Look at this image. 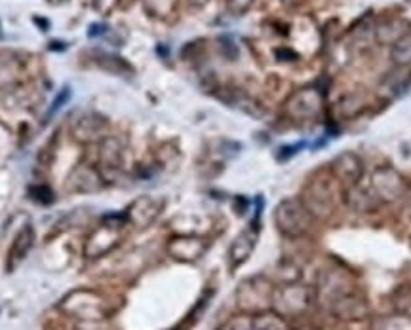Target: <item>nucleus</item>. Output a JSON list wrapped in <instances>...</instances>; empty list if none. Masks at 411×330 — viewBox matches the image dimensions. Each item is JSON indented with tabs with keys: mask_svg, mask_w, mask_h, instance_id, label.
Returning a JSON list of instances; mask_svg holds the SVG:
<instances>
[{
	"mask_svg": "<svg viewBox=\"0 0 411 330\" xmlns=\"http://www.w3.org/2000/svg\"><path fill=\"white\" fill-rule=\"evenodd\" d=\"M343 194L345 188L335 180L331 173H318L305 185L301 202L312 218H329L337 209L339 199H343Z\"/></svg>",
	"mask_w": 411,
	"mask_h": 330,
	"instance_id": "1",
	"label": "nucleus"
},
{
	"mask_svg": "<svg viewBox=\"0 0 411 330\" xmlns=\"http://www.w3.org/2000/svg\"><path fill=\"white\" fill-rule=\"evenodd\" d=\"M312 215L308 213L301 197H286L274 209V224L280 234L288 237H301L312 226Z\"/></svg>",
	"mask_w": 411,
	"mask_h": 330,
	"instance_id": "2",
	"label": "nucleus"
},
{
	"mask_svg": "<svg viewBox=\"0 0 411 330\" xmlns=\"http://www.w3.org/2000/svg\"><path fill=\"white\" fill-rule=\"evenodd\" d=\"M369 186L381 204H394V202L402 199L407 190L405 178L394 167H388V165L377 167L372 173Z\"/></svg>",
	"mask_w": 411,
	"mask_h": 330,
	"instance_id": "3",
	"label": "nucleus"
},
{
	"mask_svg": "<svg viewBox=\"0 0 411 330\" xmlns=\"http://www.w3.org/2000/svg\"><path fill=\"white\" fill-rule=\"evenodd\" d=\"M312 302L310 291L301 285H284L272 292V308L282 317H297L308 310Z\"/></svg>",
	"mask_w": 411,
	"mask_h": 330,
	"instance_id": "4",
	"label": "nucleus"
},
{
	"mask_svg": "<svg viewBox=\"0 0 411 330\" xmlns=\"http://www.w3.org/2000/svg\"><path fill=\"white\" fill-rule=\"evenodd\" d=\"M272 292L274 289L269 281L263 277H251L238 289V305L248 313H263V310L272 305Z\"/></svg>",
	"mask_w": 411,
	"mask_h": 330,
	"instance_id": "5",
	"label": "nucleus"
},
{
	"mask_svg": "<svg viewBox=\"0 0 411 330\" xmlns=\"http://www.w3.org/2000/svg\"><path fill=\"white\" fill-rule=\"evenodd\" d=\"M329 173L334 175L335 180L339 183L343 188L358 185L362 177H364V161L358 154L353 150L337 154L329 165Z\"/></svg>",
	"mask_w": 411,
	"mask_h": 330,
	"instance_id": "6",
	"label": "nucleus"
},
{
	"mask_svg": "<svg viewBox=\"0 0 411 330\" xmlns=\"http://www.w3.org/2000/svg\"><path fill=\"white\" fill-rule=\"evenodd\" d=\"M164 202L160 197L141 196L135 199L126 211V218L129 224H134L137 228H147L156 220V216L160 215Z\"/></svg>",
	"mask_w": 411,
	"mask_h": 330,
	"instance_id": "7",
	"label": "nucleus"
},
{
	"mask_svg": "<svg viewBox=\"0 0 411 330\" xmlns=\"http://www.w3.org/2000/svg\"><path fill=\"white\" fill-rule=\"evenodd\" d=\"M354 291L353 283L348 275L341 270H329L320 277V286H318V296L324 302L326 308L334 304L335 300L341 298L343 294Z\"/></svg>",
	"mask_w": 411,
	"mask_h": 330,
	"instance_id": "8",
	"label": "nucleus"
},
{
	"mask_svg": "<svg viewBox=\"0 0 411 330\" xmlns=\"http://www.w3.org/2000/svg\"><path fill=\"white\" fill-rule=\"evenodd\" d=\"M286 110L296 120H312L322 110L320 93L315 89H303L289 99Z\"/></svg>",
	"mask_w": 411,
	"mask_h": 330,
	"instance_id": "9",
	"label": "nucleus"
},
{
	"mask_svg": "<svg viewBox=\"0 0 411 330\" xmlns=\"http://www.w3.org/2000/svg\"><path fill=\"white\" fill-rule=\"evenodd\" d=\"M124 223H110L109 218H105V223L88 237L86 243V254L90 258H97L101 254L109 253L110 249L118 243V228Z\"/></svg>",
	"mask_w": 411,
	"mask_h": 330,
	"instance_id": "10",
	"label": "nucleus"
},
{
	"mask_svg": "<svg viewBox=\"0 0 411 330\" xmlns=\"http://www.w3.org/2000/svg\"><path fill=\"white\" fill-rule=\"evenodd\" d=\"M328 310L331 311V315H335L337 319H343V321H356V319L366 317L369 308H367L366 298L354 289V291L347 292V294H343L341 298L335 300Z\"/></svg>",
	"mask_w": 411,
	"mask_h": 330,
	"instance_id": "11",
	"label": "nucleus"
},
{
	"mask_svg": "<svg viewBox=\"0 0 411 330\" xmlns=\"http://www.w3.org/2000/svg\"><path fill=\"white\" fill-rule=\"evenodd\" d=\"M103 188V175L91 165L80 164L72 169L67 180V190L72 194H94Z\"/></svg>",
	"mask_w": 411,
	"mask_h": 330,
	"instance_id": "12",
	"label": "nucleus"
},
{
	"mask_svg": "<svg viewBox=\"0 0 411 330\" xmlns=\"http://www.w3.org/2000/svg\"><path fill=\"white\" fill-rule=\"evenodd\" d=\"M208 243L194 235H181L167 243V253L172 258L181 262H194L206 253Z\"/></svg>",
	"mask_w": 411,
	"mask_h": 330,
	"instance_id": "13",
	"label": "nucleus"
},
{
	"mask_svg": "<svg viewBox=\"0 0 411 330\" xmlns=\"http://www.w3.org/2000/svg\"><path fill=\"white\" fill-rule=\"evenodd\" d=\"M65 310L77 313L80 319H101L103 304L94 292L80 291L65 300Z\"/></svg>",
	"mask_w": 411,
	"mask_h": 330,
	"instance_id": "14",
	"label": "nucleus"
},
{
	"mask_svg": "<svg viewBox=\"0 0 411 330\" xmlns=\"http://www.w3.org/2000/svg\"><path fill=\"white\" fill-rule=\"evenodd\" d=\"M343 202H345V205H347L350 211H354V213H373L381 204L379 199H377V196L373 194L372 186H364L362 185V180H360L358 185L345 188Z\"/></svg>",
	"mask_w": 411,
	"mask_h": 330,
	"instance_id": "15",
	"label": "nucleus"
},
{
	"mask_svg": "<svg viewBox=\"0 0 411 330\" xmlns=\"http://www.w3.org/2000/svg\"><path fill=\"white\" fill-rule=\"evenodd\" d=\"M105 118L97 114H86L78 118V121L72 127V137L80 143H96V140L105 139Z\"/></svg>",
	"mask_w": 411,
	"mask_h": 330,
	"instance_id": "16",
	"label": "nucleus"
},
{
	"mask_svg": "<svg viewBox=\"0 0 411 330\" xmlns=\"http://www.w3.org/2000/svg\"><path fill=\"white\" fill-rule=\"evenodd\" d=\"M124 143L118 137H105L101 140L99 161L105 171H118L124 164Z\"/></svg>",
	"mask_w": 411,
	"mask_h": 330,
	"instance_id": "17",
	"label": "nucleus"
},
{
	"mask_svg": "<svg viewBox=\"0 0 411 330\" xmlns=\"http://www.w3.org/2000/svg\"><path fill=\"white\" fill-rule=\"evenodd\" d=\"M257 243V228L244 230L242 234L238 235L236 239L232 242L231 249H229V260H231V266L236 268L240 264H244L248 258L253 253V249H255Z\"/></svg>",
	"mask_w": 411,
	"mask_h": 330,
	"instance_id": "18",
	"label": "nucleus"
},
{
	"mask_svg": "<svg viewBox=\"0 0 411 330\" xmlns=\"http://www.w3.org/2000/svg\"><path fill=\"white\" fill-rule=\"evenodd\" d=\"M32 242H34V232L29 224H25L23 228L18 232L15 239H13L12 247H10V253H8V272H13L15 268L20 266L23 258L27 256V253L31 251Z\"/></svg>",
	"mask_w": 411,
	"mask_h": 330,
	"instance_id": "19",
	"label": "nucleus"
},
{
	"mask_svg": "<svg viewBox=\"0 0 411 330\" xmlns=\"http://www.w3.org/2000/svg\"><path fill=\"white\" fill-rule=\"evenodd\" d=\"M251 330H289L286 317L278 315L277 311L270 313V311H263V313H257L251 323Z\"/></svg>",
	"mask_w": 411,
	"mask_h": 330,
	"instance_id": "20",
	"label": "nucleus"
},
{
	"mask_svg": "<svg viewBox=\"0 0 411 330\" xmlns=\"http://www.w3.org/2000/svg\"><path fill=\"white\" fill-rule=\"evenodd\" d=\"M372 330H411V317L402 313L377 317L372 323Z\"/></svg>",
	"mask_w": 411,
	"mask_h": 330,
	"instance_id": "21",
	"label": "nucleus"
},
{
	"mask_svg": "<svg viewBox=\"0 0 411 330\" xmlns=\"http://www.w3.org/2000/svg\"><path fill=\"white\" fill-rule=\"evenodd\" d=\"M394 308L402 315L411 317V286L402 285L394 291Z\"/></svg>",
	"mask_w": 411,
	"mask_h": 330,
	"instance_id": "22",
	"label": "nucleus"
},
{
	"mask_svg": "<svg viewBox=\"0 0 411 330\" xmlns=\"http://www.w3.org/2000/svg\"><path fill=\"white\" fill-rule=\"evenodd\" d=\"M392 58L400 65L411 63V37H402L400 40H396L394 50H392Z\"/></svg>",
	"mask_w": 411,
	"mask_h": 330,
	"instance_id": "23",
	"label": "nucleus"
},
{
	"mask_svg": "<svg viewBox=\"0 0 411 330\" xmlns=\"http://www.w3.org/2000/svg\"><path fill=\"white\" fill-rule=\"evenodd\" d=\"M251 323H253L251 315H236V317L229 319L221 326V330H251Z\"/></svg>",
	"mask_w": 411,
	"mask_h": 330,
	"instance_id": "24",
	"label": "nucleus"
},
{
	"mask_svg": "<svg viewBox=\"0 0 411 330\" xmlns=\"http://www.w3.org/2000/svg\"><path fill=\"white\" fill-rule=\"evenodd\" d=\"M29 196H31L34 202H39V204H51V202H53V192L44 185L31 186V188H29Z\"/></svg>",
	"mask_w": 411,
	"mask_h": 330,
	"instance_id": "25",
	"label": "nucleus"
},
{
	"mask_svg": "<svg viewBox=\"0 0 411 330\" xmlns=\"http://www.w3.org/2000/svg\"><path fill=\"white\" fill-rule=\"evenodd\" d=\"M69 99V88H63V91L59 93V97L53 101V107H51V110H50V114H53L56 110H59V108L63 107V103Z\"/></svg>",
	"mask_w": 411,
	"mask_h": 330,
	"instance_id": "26",
	"label": "nucleus"
}]
</instances>
